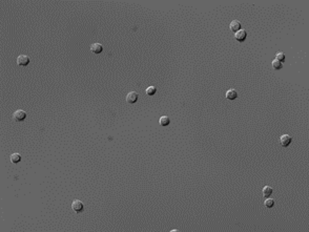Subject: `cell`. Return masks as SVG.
<instances>
[{
	"instance_id": "obj_1",
	"label": "cell",
	"mask_w": 309,
	"mask_h": 232,
	"mask_svg": "<svg viewBox=\"0 0 309 232\" xmlns=\"http://www.w3.org/2000/svg\"><path fill=\"white\" fill-rule=\"evenodd\" d=\"M13 118H14L15 121H22L26 118V113L22 109H18L14 113L13 115Z\"/></svg>"
},
{
	"instance_id": "obj_2",
	"label": "cell",
	"mask_w": 309,
	"mask_h": 232,
	"mask_svg": "<svg viewBox=\"0 0 309 232\" xmlns=\"http://www.w3.org/2000/svg\"><path fill=\"white\" fill-rule=\"evenodd\" d=\"M72 209L74 210L75 212H80L83 210V204L82 202L79 200H74L72 203Z\"/></svg>"
},
{
	"instance_id": "obj_3",
	"label": "cell",
	"mask_w": 309,
	"mask_h": 232,
	"mask_svg": "<svg viewBox=\"0 0 309 232\" xmlns=\"http://www.w3.org/2000/svg\"><path fill=\"white\" fill-rule=\"evenodd\" d=\"M290 143H291V137L289 135H283V136H281V138H280V144H281V146L287 147Z\"/></svg>"
},
{
	"instance_id": "obj_4",
	"label": "cell",
	"mask_w": 309,
	"mask_h": 232,
	"mask_svg": "<svg viewBox=\"0 0 309 232\" xmlns=\"http://www.w3.org/2000/svg\"><path fill=\"white\" fill-rule=\"evenodd\" d=\"M137 100H138V93L136 91H131L127 93V96H126V102L127 103L133 104V103L137 102Z\"/></svg>"
},
{
	"instance_id": "obj_5",
	"label": "cell",
	"mask_w": 309,
	"mask_h": 232,
	"mask_svg": "<svg viewBox=\"0 0 309 232\" xmlns=\"http://www.w3.org/2000/svg\"><path fill=\"white\" fill-rule=\"evenodd\" d=\"M30 63V58L25 55H20L17 58V64L20 66H25Z\"/></svg>"
},
{
	"instance_id": "obj_6",
	"label": "cell",
	"mask_w": 309,
	"mask_h": 232,
	"mask_svg": "<svg viewBox=\"0 0 309 232\" xmlns=\"http://www.w3.org/2000/svg\"><path fill=\"white\" fill-rule=\"evenodd\" d=\"M246 37H247V33L244 30H240V31L237 32L235 34V38L238 40L239 42H243L244 40L246 39Z\"/></svg>"
},
{
	"instance_id": "obj_7",
	"label": "cell",
	"mask_w": 309,
	"mask_h": 232,
	"mask_svg": "<svg viewBox=\"0 0 309 232\" xmlns=\"http://www.w3.org/2000/svg\"><path fill=\"white\" fill-rule=\"evenodd\" d=\"M230 30L233 32H239L240 30H241V22L239 21V20H233V21H231L230 22V25H229Z\"/></svg>"
},
{
	"instance_id": "obj_8",
	"label": "cell",
	"mask_w": 309,
	"mask_h": 232,
	"mask_svg": "<svg viewBox=\"0 0 309 232\" xmlns=\"http://www.w3.org/2000/svg\"><path fill=\"white\" fill-rule=\"evenodd\" d=\"M91 51L94 53V54H100L102 53L103 51V46L100 44V43H93L91 45Z\"/></svg>"
},
{
	"instance_id": "obj_9",
	"label": "cell",
	"mask_w": 309,
	"mask_h": 232,
	"mask_svg": "<svg viewBox=\"0 0 309 232\" xmlns=\"http://www.w3.org/2000/svg\"><path fill=\"white\" fill-rule=\"evenodd\" d=\"M238 97V93L235 89H229V91H226V98L228 100H233Z\"/></svg>"
},
{
	"instance_id": "obj_10",
	"label": "cell",
	"mask_w": 309,
	"mask_h": 232,
	"mask_svg": "<svg viewBox=\"0 0 309 232\" xmlns=\"http://www.w3.org/2000/svg\"><path fill=\"white\" fill-rule=\"evenodd\" d=\"M10 159H11L12 163H15V164H16V163H19V162L21 161V156H20L19 153H12Z\"/></svg>"
},
{
	"instance_id": "obj_11",
	"label": "cell",
	"mask_w": 309,
	"mask_h": 232,
	"mask_svg": "<svg viewBox=\"0 0 309 232\" xmlns=\"http://www.w3.org/2000/svg\"><path fill=\"white\" fill-rule=\"evenodd\" d=\"M160 125H162V126H167L168 124L170 123V119H169V117L167 116H163L160 118V121H159Z\"/></svg>"
},
{
	"instance_id": "obj_12",
	"label": "cell",
	"mask_w": 309,
	"mask_h": 232,
	"mask_svg": "<svg viewBox=\"0 0 309 232\" xmlns=\"http://www.w3.org/2000/svg\"><path fill=\"white\" fill-rule=\"evenodd\" d=\"M272 193V188L269 186H265L263 188V196L264 198H269Z\"/></svg>"
},
{
	"instance_id": "obj_13",
	"label": "cell",
	"mask_w": 309,
	"mask_h": 232,
	"mask_svg": "<svg viewBox=\"0 0 309 232\" xmlns=\"http://www.w3.org/2000/svg\"><path fill=\"white\" fill-rule=\"evenodd\" d=\"M272 67L275 68V69H281L283 67V64H282V62H280V61H278V60L275 59L272 61Z\"/></svg>"
},
{
	"instance_id": "obj_14",
	"label": "cell",
	"mask_w": 309,
	"mask_h": 232,
	"mask_svg": "<svg viewBox=\"0 0 309 232\" xmlns=\"http://www.w3.org/2000/svg\"><path fill=\"white\" fill-rule=\"evenodd\" d=\"M156 91H157V88L155 86H149V87L146 88V93H147L148 96H153L156 93Z\"/></svg>"
},
{
	"instance_id": "obj_15",
	"label": "cell",
	"mask_w": 309,
	"mask_h": 232,
	"mask_svg": "<svg viewBox=\"0 0 309 232\" xmlns=\"http://www.w3.org/2000/svg\"><path fill=\"white\" fill-rule=\"evenodd\" d=\"M264 205H265L267 208H272L273 205H275V201H273L272 198H267V200H265V202H264Z\"/></svg>"
},
{
	"instance_id": "obj_16",
	"label": "cell",
	"mask_w": 309,
	"mask_h": 232,
	"mask_svg": "<svg viewBox=\"0 0 309 232\" xmlns=\"http://www.w3.org/2000/svg\"><path fill=\"white\" fill-rule=\"evenodd\" d=\"M277 60L278 61H280V62H283L284 60H285V55H284V53H282V51H280V53H278L277 54Z\"/></svg>"
}]
</instances>
